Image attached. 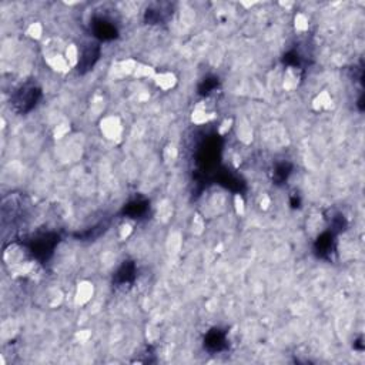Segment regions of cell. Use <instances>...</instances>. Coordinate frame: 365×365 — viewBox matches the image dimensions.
<instances>
[{
    "instance_id": "obj_8",
    "label": "cell",
    "mask_w": 365,
    "mask_h": 365,
    "mask_svg": "<svg viewBox=\"0 0 365 365\" xmlns=\"http://www.w3.org/2000/svg\"><path fill=\"white\" fill-rule=\"evenodd\" d=\"M332 248V240H331V234H324L321 235L318 239V243H317V251L319 252V255H324L326 252H330Z\"/></svg>"
},
{
    "instance_id": "obj_5",
    "label": "cell",
    "mask_w": 365,
    "mask_h": 365,
    "mask_svg": "<svg viewBox=\"0 0 365 365\" xmlns=\"http://www.w3.org/2000/svg\"><path fill=\"white\" fill-rule=\"evenodd\" d=\"M206 346L211 351H221L226 347V335L220 330H212L207 335Z\"/></svg>"
},
{
    "instance_id": "obj_1",
    "label": "cell",
    "mask_w": 365,
    "mask_h": 365,
    "mask_svg": "<svg viewBox=\"0 0 365 365\" xmlns=\"http://www.w3.org/2000/svg\"><path fill=\"white\" fill-rule=\"evenodd\" d=\"M39 97V89H36V87H25V89H22V90H19L17 93L14 94L13 104L19 112L26 113V112L32 110V109L36 106Z\"/></svg>"
},
{
    "instance_id": "obj_3",
    "label": "cell",
    "mask_w": 365,
    "mask_h": 365,
    "mask_svg": "<svg viewBox=\"0 0 365 365\" xmlns=\"http://www.w3.org/2000/svg\"><path fill=\"white\" fill-rule=\"evenodd\" d=\"M93 32L96 37H99V39H103V40L114 39V37L117 36L116 27H114L110 22H107V20H103V19L94 20Z\"/></svg>"
},
{
    "instance_id": "obj_10",
    "label": "cell",
    "mask_w": 365,
    "mask_h": 365,
    "mask_svg": "<svg viewBox=\"0 0 365 365\" xmlns=\"http://www.w3.org/2000/svg\"><path fill=\"white\" fill-rule=\"evenodd\" d=\"M216 84H217V83H212V84H211V83H210V79L206 80V81L203 83V89H201V93H210L212 89L216 87Z\"/></svg>"
},
{
    "instance_id": "obj_6",
    "label": "cell",
    "mask_w": 365,
    "mask_h": 365,
    "mask_svg": "<svg viewBox=\"0 0 365 365\" xmlns=\"http://www.w3.org/2000/svg\"><path fill=\"white\" fill-rule=\"evenodd\" d=\"M134 272H136V268L132 263H126L123 264L121 268H120L117 274H116V281L119 284H124V283H130L133 281L134 278Z\"/></svg>"
},
{
    "instance_id": "obj_9",
    "label": "cell",
    "mask_w": 365,
    "mask_h": 365,
    "mask_svg": "<svg viewBox=\"0 0 365 365\" xmlns=\"http://www.w3.org/2000/svg\"><path fill=\"white\" fill-rule=\"evenodd\" d=\"M290 170H291V166H290V164H287V163L278 164L277 168H275V171H274L275 180H277V181H284V180H287L288 174L291 173Z\"/></svg>"
},
{
    "instance_id": "obj_2",
    "label": "cell",
    "mask_w": 365,
    "mask_h": 365,
    "mask_svg": "<svg viewBox=\"0 0 365 365\" xmlns=\"http://www.w3.org/2000/svg\"><path fill=\"white\" fill-rule=\"evenodd\" d=\"M57 241H59L57 235H53V234L41 235V237L36 239L32 243V252L37 259H47L52 254V251H53Z\"/></svg>"
},
{
    "instance_id": "obj_4",
    "label": "cell",
    "mask_w": 365,
    "mask_h": 365,
    "mask_svg": "<svg viewBox=\"0 0 365 365\" xmlns=\"http://www.w3.org/2000/svg\"><path fill=\"white\" fill-rule=\"evenodd\" d=\"M100 54L99 46H90L83 50V53L80 56V63H79V70L81 72H86L90 70L94 66V63L97 61Z\"/></svg>"
},
{
    "instance_id": "obj_7",
    "label": "cell",
    "mask_w": 365,
    "mask_h": 365,
    "mask_svg": "<svg viewBox=\"0 0 365 365\" xmlns=\"http://www.w3.org/2000/svg\"><path fill=\"white\" fill-rule=\"evenodd\" d=\"M147 201H134V203H130L128 206H127V208L124 210V211L128 214V216H132V217H137V216H141V214H144L147 210Z\"/></svg>"
}]
</instances>
